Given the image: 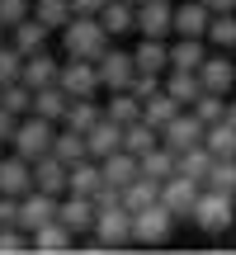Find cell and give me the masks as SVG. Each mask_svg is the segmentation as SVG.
<instances>
[{"label": "cell", "instance_id": "1", "mask_svg": "<svg viewBox=\"0 0 236 255\" xmlns=\"http://www.w3.org/2000/svg\"><path fill=\"white\" fill-rule=\"evenodd\" d=\"M57 38H62V57H90V62L114 43V38L104 33L100 14H71L62 28H57Z\"/></svg>", "mask_w": 236, "mask_h": 255}, {"label": "cell", "instance_id": "2", "mask_svg": "<svg viewBox=\"0 0 236 255\" xmlns=\"http://www.w3.org/2000/svg\"><path fill=\"white\" fill-rule=\"evenodd\" d=\"M189 222L203 232V237H227L236 227V194L222 189H199V203H194Z\"/></svg>", "mask_w": 236, "mask_h": 255}, {"label": "cell", "instance_id": "3", "mask_svg": "<svg viewBox=\"0 0 236 255\" xmlns=\"http://www.w3.org/2000/svg\"><path fill=\"white\" fill-rule=\"evenodd\" d=\"M52 137H57V123L43 119V114H24L14 128V142H9V151H19L24 161H38V156L52 151Z\"/></svg>", "mask_w": 236, "mask_h": 255}, {"label": "cell", "instance_id": "4", "mask_svg": "<svg viewBox=\"0 0 236 255\" xmlns=\"http://www.w3.org/2000/svg\"><path fill=\"white\" fill-rule=\"evenodd\" d=\"M95 237H100L104 251H127L132 246V213L123 203H109V208H95Z\"/></svg>", "mask_w": 236, "mask_h": 255}, {"label": "cell", "instance_id": "5", "mask_svg": "<svg viewBox=\"0 0 236 255\" xmlns=\"http://www.w3.org/2000/svg\"><path fill=\"white\" fill-rule=\"evenodd\" d=\"M175 237V218L165 203H151V208L132 213V246H165Z\"/></svg>", "mask_w": 236, "mask_h": 255}, {"label": "cell", "instance_id": "6", "mask_svg": "<svg viewBox=\"0 0 236 255\" xmlns=\"http://www.w3.org/2000/svg\"><path fill=\"white\" fill-rule=\"evenodd\" d=\"M57 85H62V90L71 95V100H81V95H104L100 71H95V62H90V57H62Z\"/></svg>", "mask_w": 236, "mask_h": 255}, {"label": "cell", "instance_id": "7", "mask_svg": "<svg viewBox=\"0 0 236 255\" xmlns=\"http://www.w3.org/2000/svg\"><path fill=\"white\" fill-rule=\"evenodd\" d=\"M199 81H203V90H213V95H232L236 90V52L208 47V57L199 62Z\"/></svg>", "mask_w": 236, "mask_h": 255}, {"label": "cell", "instance_id": "8", "mask_svg": "<svg viewBox=\"0 0 236 255\" xmlns=\"http://www.w3.org/2000/svg\"><path fill=\"white\" fill-rule=\"evenodd\" d=\"M95 71H100V85H104V90H127L132 76H137V66H132V52H123V47L109 43L100 57H95Z\"/></svg>", "mask_w": 236, "mask_h": 255}, {"label": "cell", "instance_id": "9", "mask_svg": "<svg viewBox=\"0 0 236 255\" xmlns=\"http://www.w3.org/2000/svg\"><path fill=\"white\" fill-rule=\"evenodd\" d=\"M199 189H203V184H199V180H189V175H180V170H175L170 180L161 184V203L170 208V218H175V222H189L194 203H199Z\"/></svg>", "mask_w": 236, "mask_h": 255}, {"label": "cell", "instance_id": "10", "mask_svg": "<svg viewBox=\"0 0 236 255\" xmlns=\"http://www.w3.org/2000/svg\"><path fill=\"white\" fill-rule=\"evenodd\" d=\"M161 142L170 146L175 156L189 151V146H199V142H203V123H199V114H194V109H180L170 123L161 128Z\"/></svg>", "mask_w": 236, "mask_h": 255}, {"label": "cell", "instance_id": "11", "mask_svg": "<svg viewBox=\"0 0 236 255\" xmlns=\"http://www.w3.org/2000/svg\"><path fill=\"white\" fill-rule=\"evenodd\" d=\"M57 218V194H43V189H28V194H19V227L33 237L43 222H52Z\"/></svg>", "mask_w": 236, "mask_h": 255}, {"label": "cell", "instance_id": "12", "mask_svg": "<svg viewBox=\"0 0 236 255\" xmlns=\"http://www.w3.org/2000/svg\"><path fill=\"white\" fill-rule=\"evenodd\" d=\"M57 222H66L76 237H85V232L95 227V199H90V194H71V189H66L62 199H57Z\"/></svg>", "mask_w": 236, "mask_h": 255}, {"label": "cell", "instance_id": "13", "mask_svg": "<svg viewBox=\"0 0 236 255\" xmlns=\"http://www.w3.org/2000/svg\"><path fill=\"white\" fill-rule=\"evenodd\" d=\"M170 24H175L170 0H142L137 5V33L142 38H170Z\"/></svg>", "mask_w": 236, "mask_h": 255}, {"label": "cell", "instance_id": "14", "mask_svg": "<svg viewBox=\"0 0 236 255\" xmlns=\"http://www.w3.org/2000/svg\"><path fill=\"white\" fill-rule=\"evenodd\" d=\"M132 66L142 76H165L170 71V38H142L132 47Z\"/></svg>", "mask_w": 236, "mask_h": 255}, {"label": "cell", "instance_id": "15", "mask_svg": "<svg viewBox=\"0 0 236 255\" xmlns=\"http://www.w3.org/2000/svg\"><path fill=\"white\" fill-rule=\"evenodd\" d=\"M208 19H213V9L203 5V0H184V5H175L170 38H203L208 33Z\"/></svg>", "mask_w": 236, "mask_h": 255}, {"label": "cell", "instance_id": "16", "mask_svg": "<svg viewBox=\"0 0 236 255\" xmlns=\"http://www.w3.org/2000/svg\"><path fill=\"white\" fill-rule=\"evenodd\" d=\"M33 189V161H24L19 151H9V156H0V194H28Z\"/></svg>", "mask_w": 236, "mask_h": 255}, {"label": "cell", "instance_id": "17", "mask_svg": "<svg viewBox=\"0 0 236 255\" xmlns=\"http://www.w3.org/2000/svg\"><path fill=\"white\" fill-rule=\"evenodd\" d=\"M100 175H104V184H109V189H123V184H132L137 175H142V161H137L132 151H123V146H118V151H109L100 161Z\"/></svg>", "mask_w": 236, "mask_h": 255}, {"label": "cell", "instance_id": "18", "mask_svg": "<svg viewBox=\"0 0 236 255\" xmlns=\"http://www.w3.org/2000/svg\"><path fill=\"white\" fill-rule=\"evenodd\" d=\"M76 241H81V237H76L66 222H57V218H52V222H43V227L33 232V251H38V255H62V251H76Z\"/></svg>", "mask_w": 236, "mask_h": 255}, {"label": "cell", "instance_id": "19", "mask_svg": "<svg viewBox=\"0 0 236 255\" xmlns=\"http://www.w3.org/2000/svg\"><path fill=\"white\" fill-rule=\"evenodd\" d=\"M57 71H62V57H52L47 47H38V52H28V57H24V71H19V81L38 90V85H52V81H57Z\"/></svg>", "mask_w": 236, "mask_h": 255}, {"label": "cell", "instance_id": "20", "mask_svg": "<svg viewBox=\"0 0 236 255\" xmlns=\"http://www.w3.org/2000/svg\"><path fill=\"white\" fill-rule=\"evenodd\" d=\"M33 189H43V194H57V199H62L66 194V161L62 156H38L33 161Z\"/></svg>", "mask_w": 236, "mask_h": 255}, {"label": "cell", "instance_id": "21", "mask_svg": "<svg viewBox=\"0 0 236 255\" xmlns=\"http://www.w3.org/2000/svg\"><path fill=\"white\" fill-rule=\"evenodd\" d=\"M123 146V123H114V119H100L95 128H85V151L95 156V161H104L109 151H118Z\"/></svg>", "mask_w": 236, "mask_h": 255}, {"label": "cell", "instance_id": "22", "mask_svg": "<svg viewBox=\"0 0 236 255\" xmlns=\"http://www.w3.org/2000/svg\"><path fill=\"white\" fill-rule=\"evenodd\" d=\"M100 24H104V33H109V38L137 33V5H132V0H104Z\"/></svg>", "mask_w": 236, "mask_h": 255}, {"label": "cell", "instance_id": "23", "mask_svg": "<svg viewBox=\"0 0 236 255\" xmlns=\"http://www.w3.org/2000/svg\"><path fill=\"white\" fill-rule=\"evenodd\" d=\"M9 43H14L19 52L28 57V52H38V47H47V43H52V28H47L38 14H28V19H19V24L9 28Z\"/></svg>", "mask_w": 236, "mask_h": 255}, {"label": "cell", "instance_id": "24", "mask_svg": "<svg viewBox=\"0 0 236 255\" xmlns=\"http://www.w3.org/2000/svg\"><path fill=\"white\" fill-rule=\"evenodd\" d=\"M100 184H104V175H100V161L95 156H81V161H71L66 165V189L71 194H100Z\"/></svg>", "mask_w": 236, "mask_h": 255}, {"label": "cell", "instance_id": "25", "mask_svg": "<svg viewBox=\"0 0 236 255\" xmlns=\"http://www.w3.org/2000/svg\"><path fill=\"white\" fill-rule=\"evenodd\" d=\"M100 119H104V104H100V95H81V100H66L62 128H76V132H85V128H95Z\"/></svg>", "mask_w": 236, "mask_h": 255}, {"label": "cell", "instance_id": "26", "mask_svg": "<svg viewBox=\"0 0 236 255\" xmlns=\"http://www.w3.org/2000/svg\"><path fill=\"white\" fill-rule=\"evenodd\" d=\"M208 57V38H170V71H199Z\"/></svg>", "mask_w": 236, "mask_h": 255}, {"label": "cell", "instance_id": "27", "mask_svg": "<svg viewBox=\"0 0 236 255\" xmlns=\"http://www.w3.org/2000/svg\"><path fill=\"white\" fill-rule=\"evenodd\" d=\"M161 85H165V95H170L175 104H184V109H189V104L203 95L199 71H165V76H161Z\"/></svg>", "mask_w": 236, "mask_h": 255}, {"label": "cell", "instance_id": "28", "mask_svg": "<svg viewBox=\"0 0 236 255\" xmlns=\"http://www.w3.org/2000/svg\"><path fill=\"white\" fill-rule=\"evenodd\" d=\"M118 199H123L127 213H142V208H151V203H161V184L146 180V175H137L132 184H123V189H118Z\"/></svg>", "mask_w": 236, "mask_h": 255}, {"label": "cell", "instance_id": "29", "mask_svg": "<svg viewBox=\"0 0 236 255\" xmlns=\"http://www.w3.org/2000/svg\"><path fill=\"white\" fill-rule=\"evenodd\" d=\"M66 100H71V95L62 90V85H38L33 90V109L28 114H43V119H52V123H62V114H66Z\"/></svg>", "mask_w": 236, "mask_h": 255}, {"label": "cell", "instance_id": "30", "mask_svg": "<svg viewBox=\"0 0 236 255\" xmlns=\"http://www.w3.org/2000/svg\"><path fill=\"white\" fill-rule=\"evenodd\" d=\"M104 119H114V123L142 119V100L132 90H104Z\"/></svg>", "mask_w": 236, "mask_h": 255}, {"label": "cell", "instance_id": "31", "mask_svg": "<svg viewBox=\"0 0 236 255\" xmlns=\"http://www.w3.org/2000/svg\"><path fill=\"white\" fill-rule=\"evenodd\" d=\"M151 146H161V132H156L146 119H132V123H123V151H132V156H146Z\"/></svg>", "mask_w": 236, "mask_h": 255}, {"label": "cell", "instance_id": "32", "mask_svg": "<svg viewBox=\"0 0 236 255\" xmlns=\"http://www.w3.org/2000/svg\"><path fill=\"white\" fill-rule=\"evenodd\" d=\"M203 38H208V47H218V52H236V9H227V14H213Z\"/></svg>", "mask_w": 236, "mask_h": 255}, {"label": "cell", "instance_id": "33", "mask_svg": "<svg viewBox=\"0 0 236 255\" xmlns=\"http://www.w3.org/2000/svg\"><path fill=\"white\" fill-rule=\"evenodd\" d=\"M137 161H142V175H146V180H156V184H165V180L175 175V151H170L165 142L151 146L146 156H137Z\"/></svg>", "mask_w": 236, "mask_h": 255}, {"label": "cell", "instance_id": "34", "mask_svg": "<svg viewBox=\"0 0 236 255\" xmlns=\"http://www.w3.org/2000/svg\"><path fill=\"white\" fill-rule=\"evenodd\" d=\"M180 109H184V104H175V100H170V95H165V85H161V90H156V95H151V100H142V119H146V123H151V128H156V132H161V128H165V123H170V119H175V114H180Z\"/></svg>", "mask_w": 236, "mask_h": 255}, {"label": "cell", "instance_id": "35", "mask_svg": "<svg viewBox=\"0 0 236 255\" xmlns=\"http://www.w3.org/2000/svg\"><path fill=\"white\" fill-rule=\"evenodd\" d=\"M203 146H208L213 156H236V128L227 119L208 123V128H203Z\"/></svg>", "mask_w": 236, "mask_h": 255}, {"label": "cell", "instance_id": "36", "mask_svg": "<svg viewBox=\"0 0 236 255\" xmlns=\"http://www.w3.org/2000/svg\"><path fill=\"white\" fill-rule=\"evenodd\" d=\"M52 156H62L66 165H71V161H81V156H90V151H85V132H76V128H62V123H57Z\"/></svg>", "mask_w": 236, "mask_h": 255}, {"label": "cell", "instance_id": "37", "mask_svg": "<svg viewBox=\"0 0 236 255\" xmlns=\"http://www.w3.org/2000/svg\"><path fill=\"white\" fill-rule=\"evenodd\" d=\"M208 165H213V151H208L203 142L175 156V170H180V175H189V180H199V184H203V175H208Z\"/></svg>", "mask_w": 236, "mask_h": 255}, {"label": "cell", "instance_id": "38", "mask_svg": "<svg viewBox=\"0 0 236 255\" xmlns=\"http://www.w3.org/2000/svg\"><path fill=\"white\" fill-rule=\"evenodd\" d=\"M0 109H9V114H19V119H24V114L33 109V85H24V81L0 85Z\"/></svg>", "mask_w": 236, "mask_h": 255}, {"label": "cell", "instance_id": "39", "mask_svg": "<svg viewBox=\"0 0 236 255\" xmlns=\"http://www.w3.org/2000/svg\"><path fill=\"white\" fill-rule=\"evenodd\" d=\"M33 14H38V19H43V24L57 33V28L71 19V0H33Z\"/></svg>", "mask_w": 236, "mask_h": 255}, {"label": "cell", "instance_id": "40", "mask_svg": "<svg viewBox=\"0 0 236 255\" xmlns=\"http://www.w3.org/2000/svg\"><path fill=\"white\" fill-rule=\"evenodd\" d=\"M189 109L199 114V123H203V128H208V123H218L222 114H227V95H213V90H203L199 100L189 104Z\"/></svg>", "mask_w": 236, "mask_h": 255}, {"label": "cell", "instance_id": "41", "mask_svg": "<svg viewBox=\"0 0 236 255\" xmlns=\"http://www.w3.org/2000/svg\"><path fill=\"white\" fill-rule=\"evenodd\" d=\"M19 71H24V52H19L14 43H0V85H9V81H19Z\"/></svg>", "mask_w": 236, "mask_h": 255}, {"label": "cell", "instance_id": "42", "mask_svg": "<svg viewBox=\"0 0 236 255\" xmlns=\"http://www.w3.org/2000/svg\"><path fill=\"white\" fill-rule=\"evenodd\" d=\"M19 251H33V237H28L24 227H0V255H19Z\"/></svg>", "mask_w": 236, "mask_h": 255}, {"label": "cell", "instance_id": "43", "mask_svg": "<svg viewBox=\"0 0 236 255\" xmlns=\"http://www.w3.org/2000/svg\"><path fill=\"white\" fill-rule=\"evenodd\" d=\"M33 14V0H0V24L5 28H14L19 19H28Z\"/></svg>", "mask_w": 236, "mask_h": 255}, {"label": "cell", "instance_id": "44", "mask_svg": "<svg viewBox=\"0 0 236 255\" xmlns=\"http://www.w3.org/2000/svg\"><path fill=\"white\" fill-rule=\"evenodd\" d=\"M19 222V199L14 194H0V227H14Z\"/></svg>", "mask_w": 236, "mask_h": 255}, {"label": "cell", "instance_id": "45", "mask_svg": "<svg viewBox=\"0 0 236 255\" xmlns=\"http://www.w3.org/2000/svg\"><path fill=\"white\" fill-rule=\"evenodd\" d=\"M14 128H19V114L0 109V146H9V142H14Z\"/></svg>", "mask_w": 236, "mask_h": 255}, {"label": "cell", "instance_id": "46", "mask_svg": "<svg viewBox=\"0 0 236 255\" xmlns=\"http://www.w3.org/2000/svg\"><path fill=\"white\" fill-rule=\"evenodd\" d=\"M104 0H71V14H100Z\"/></svg>", "mask_w": 236, "mask_h": 255}, {"label": "cell", "instance_id": "47", "mask_svg": "<svg viewBox=\"0 0 236 255\" xmlns=\"http://www.w3.org/2000/svg\"><path fill=\"white\" fill-rule=\"evenodd\" d=\"M203 5H208L213 14H227V9H236V0H203Z\"/></svg>", "mask_w": 236, "mask_h": 255}, {"label": "cell", "instance_id": "48", "mask_svg": "<svg viewBox=\"0 0 236 255\" xmlns=\"http://www.w3.org/2000/svg\"><path fill=\"white\" fill-rule=\"evenodd\" d=\"M222 119H227V123H232V128H236V90H232V95H227V114H222Z\"/></svg>", "mask_w": 236, "mask_h": 255}, {"label": "cell", "instance_id": "49", "mask_svg": "<svg viewBox=\"0 0 236 255\" xmlns=\"http://www.w3.org/2000/svg\"><path fill=\"white\" fill-rule=\"evenodd\" d=\"M5 38H9V28H5V24H0V43H5Z\"/></svg>", "mask_w": 236, "mask_h": 255}, {"label": "cell", "instance_id": "50", "mask_svg": "<svg viewBox=\"0 0 236 255\" xmlns=\"http://www.w3.org/2000/svg\"><path fill=\"white\" fill-rule=\"evenodd\" d=\"M132 5H142V0H132Z\"/></svg>", "mask_w": 236, "mask_h": 255}]
</instances>
